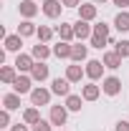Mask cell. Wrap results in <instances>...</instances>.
Listing matches in <instances>:
<instances>
[{
    "mask_svg": "<svg viewBox=\"0 0 129 131\" xmlns=\"http://www.w3.org/2000/svg\"><path fill=\"white\" fill-rule=\"evenodd\" d=\"M86 56H89V48H86V46H73V48H71V61H73V63H81V61H86Z\"/></svg>",
    "mask_w": 129,
    "mask_h": 131,
    "instance_id": "603a6c76",
    "label": "cell"
},
{
    "mask_svg": "<svg viewBox=\"0 0 129 131\" xmlns=\"http://www.w3.org/2000/svg\"><path fill=\"white\" fill-rule=\"evenodd\" d=\"M33 66H35V58H33V56H28V53H18V58H15V68L20 71V73L33 71Z\"/></svg>",
    "mask_w": 129,
    "mask_h": 131,
    "instance_id": "30bf717a",
    "label": "cell"
},
{
    "mask_svg": "<svg viewBox=\"0 0 129 131\" xmlns=\"http://www.w3.org/2000/svg\"><path fill=\"white\" fill-rule=\"evenodd\" d=\"M61 131H66V129H61Z\"/></svg>",
    "mask_w": 129,
    "mask_h": 131,
    "instance_id": "74e56055",
    "label": "cell"
},
{
    "mask_svg": "<svg viewBox=\"0 0 129 131\" xmlns=\"http://www.w3.org/2000/svg\"><path fill=\"white\" fill-rule=\"evenodd\" d=\"M20 46H23V35H8L5 38V50H10V53H20Z\"/></svg>",
    "mask_w": 129,
    "mask_h": 131,
    "instance_id": "ffe728a7",
    "label": "cell"
},
{
    "mask_svg": "<svg viewBox=\"0 0 129 131\" xmlns=\"http://www.w3.org/2000/svg\"><path fill=\"white\" fill-rule=\"evenodd\" d=\"M31 83H33L31 76H18L15 83H13V91H15V93H20V96H23V93H31V91H33Z\"/></svg>",
    "mask_w": 129,
    "mask_h": 131,
    "instance_id": "9c48e42d",
    "label": "cell"
},
{
    "mask_svg": "<svg viewBox=\"0 0 129 131\" xmlns=\"http://www.w3.org/2000/svg\"><path fill=\"white\" fill-rule=\"evenodd\" d=\"M94 35L109 38V25H106V23H96V25H94Z\"/></svg>",
    "mask_w": 129,
    "mask_h": 131,
    "instance_id": "f546056e",
    "label": "cell"
},
{
    "mask_svg": "<svg viewBox=\"0 0 129 131\" xmlns=\"http://www.w3.org/2000/svg\"><path fill=\"white\" fill-rule=\"evenodd\" d=\"M101 61H104V66H106V68L116 71V68L122 66V56H119L116 50H109V53H104V58H101Z\"/></svg>",
    "mask_w": 129,
    "mask_h": 131,
    "instance_id": "9a60e30c",
    "label": "cell"
},
{
    "mask_svg": "<svg viewBox=\"0 0 129 131\" xmlns=\"http://www.w3.org/2000/svg\"><path fill=\"white\" fill-rule=\"evenodd\" d=\"M104 68H106L104 61H96V58H94V61H86V76H89L91 81H99V78L104 76Z\"/></svg>",
    "mask_w": 129,
    "mask_h": 131,
    "instance_id": "277c9868",
    "label": "cell"
},
{
    "mask_svg": "<svg viewBox=\"0 0 129 131\" xmlns=\"http://www.w3.org/2000/svg\"><path fill=\"white\" fill-rule=\"evenodd\" d=\"M38 28H35V23L33 20H23L20 25H18V35H23V38H28V35H35Z\"/></svg>",
    "mask_w": 129,
    "mask_h": 131,
    "instance_id": "7402d4cb",
    "label": "cell"
},
{
    "mask_svg": "<svg viewBox=\"0 0 129 131\" xmlns=\"http://www.w3.org/2000/svg\"><path fill=\"white\" fill-rule=\"evenodd\" d=\"M84 76H86V68H81L79 63H73V66H68V68H66V78H68L71 83H79Z\"/></svg>",
    "mask_w": 129,
    "mask_h": 131,
    "instance_id": "7c38bea8",
    "label": "cell"
},
{
    "mask_svg": "<svg viewBox=\"0 0 129 131\" xmlns=\"http://www.w3.org/2000/svg\"><path fill=\"white\" fill-rule=\"evenodd\" d=\"M51 91H53L56 96H71V81H68V78H53Z\"/></svg>",
    "mask_w": 129,
    "mask_h": 131,
    "instance_id": "ba28073f",
    "label": "cell"
},
{
    "mask_svg": "<svg viewBox=\"0 0 129 131\" xmlns=\"http://www.w3.org/2000/svg\"><path fill=\"white\" fill-rule=\"evenodd\" d=\"M3 106L8 108V111H15V108H20V93H5L3 96Z\"/></svg>",
    "mask_w": 129,
    "mask_h": 131,
    "instance_id": "d6986e66",
    "label": "cell"
},
{
    "mask_svg": "<svg viewBox=\"0 0 129 131\" xmlns=\"http://www.w3.org/2000/svg\"><path fill=\"white\" fill-rule=\"evenodd\" d=\"M94 3H109V0H94Z\"/></svg>",
    "mask_w": 129,
    "mask_h": 131,
    "instance_id": "8d00e7d4",
    "label": "cell"
},
{
    "mask_svg": "<svg viewBox=\"0 0 129 131\" xmlns=\"http://www.w3.org/2000/svg\"><path fill=\"white\" fill-rule=\"evenodd\" d=\"M61 8H63V3H61V0H43V5H41L43 15H46V18H51V20L61 15Z\"/></svg>",
    "mask_w": 129,
    "mask_h": 131,
    "instance_id": "3957f363",
    "label": "cell"
},
{
    "mask_svg": "<svg viewBox=\"0 0 129 131\" xmlns=\"http://www.w3.org/2000/svg\"><path fill=\"white\" fill-rule=\"evenodd\" d=\"M38 43H48L51 38H53V28H48V25H38Z\"/></svg>",
    "mask_w": 129,
    "mask_h": 131,
    "instance_id": "4316f807",
    "label": "cell"
},
{
    "mask_svg": "<svg viewBox=\"0 0 129 131\" xmlns=\"http://www.w3.org/2000/svg\"><path fill=\"white\" fill-rule=\"evenodd\" d=\"M101 91H104L106 96H116V93L122 91V81H119L116 76H106V78H101Z\"/></svg>",
    "mask_w": 129,
    "mask_h": 131,
    "instance_id": "6da1fadb",
    "label": "cell"
},
{
    "mask_svg": "<svg viewBox=\"0 0 129 131\" xmlns=\"http://www.w3.org/2000/svg\"><path fill=\"white\" fill-rule=\"evenodd\" d=\"M63 3V8H79L81 5V0H61Z\"/></svg>",
    "mask_w": 129,
    "mask_h": 131,
    "instance_id": "d6a6232c",
    "label": "cell"
},
{
    "mask_svg": "<svg viewBox=\"0 0 129 131\" xmlns=\"http://www.w3.org/2000/svg\"><path fill=\"white\" fill-rule=\"evenodd\" d=\"M99 93H101V88H99L96 83H86V86L81 88V96H84V101H96Z\"/></svg>",
    "mask_w": 129,
    "mask_h": 131,
    "instance_id": "2e32d148",
    "label": "cell"
},
{
    "mask_svg": "<svg viewBox=\"0 0 129 131\" xmlns=\"http://www.w3.org/2000/svg\"><path fill=\"white\" fill-rule=\"evenodd\" d=\"M48 73H51V71H48V66H46V61H38V63L33 66V71H31V78L43 83L46 78H48Z\"/></svg>",
    "mask_w": 129,
    "mask_h": 131,
    "instance_id": "8fae6325",
    "label": "cell"
},
{
    "mask_svg": "<svg viewBox=\"0 0 129 131\" xmlns=\"http://www.w3.org/2000/svg\"><path fill=\"white\" fill-rule=\"evenodd\" d=\"M51 126H53L51 121H43V118H41V121H38V124H35V126H33L31 131H53Z\"/></svg>",
    "mask_w": 129,
    "mask_h": 131,
    "instance_id": "4dcf8cb0",
    "label": "cell"
},
{
    "mask_svg": "<svg viewBox=\"0 0 129 131\" xmlns=\"http://www.w3.org/2000/svg\"><path fill=\"white\" fill-rule=\"evenodd\" d=\"M114 28H116V30H122V33H127V30H129V13L122 10L119 15L114 18Z\"/></svg>",
    "mask_w": 129,
    "mask_h": 131,
    "instance_id": "cb8c5ba5",
    "label": "cell"
},
{
    "mask_svg": "<svg viewBox=\"0 0 129 131\" xmlns=\"http://www.w3.org/2000/svg\"><path fill=\"white\" fill-rule=\"evenodd\" d=\"M18 10H20V15H23V20H31V18L38 15V5L33 3V0H20V5H18Z\"/></svg>",
    "mask_w": 129,
    "mask_h": 131,
    "instance_id": "52a82bcc",
    "label": "cell"
},
{
    "mask_svg": "<svg viewBox=\"0 0 129 131\" xmlns=\"http://www.w3.org/2000/svg\"><path fill=\"white\" fill-rule=\"evenodd\" d=\"M71 43H66V40H58L56 46H53V56L56 58H71Z\"/></svg>",
    "mask_w": 129,
    "mask_h": 131,
    "instance_id": "44dd1931",
    "label": "cell"
},
{
    "mask_svg": "<svg viewBox=\"0 0 129 131\" xmlns=\"http://www.w3.org/2000/svg\"><path fill=\"white\" fill-rule=\"evenodd\" d=\"M51 93L53 91H48V88H33L31 91V101H33V106H48L51 103Z\"/></svg>",
    "mask_w": 129,
    "mask_h": 131,
    "instance_id": "7a4b0ae2",
    "label": "cell"
},
{
    "mask_svg": "<svg viewBox=\"0 0 129 131\" xmlns=\"http://www.w3.org/2000/svg\"><path fill=\"white\" fill-rule=\"evenodd\" d=\"M81 103H84V96H76V93L66 96V108L68 111H81Z\"/></svg>",
    "mask_w": 129,
    "mask_h": 131,
    "instance_id": "484cf974",
    "label": "cell"
},
{
    "mask_svg": "<svg viewBox=\"0 0 129 131\" xmlns=\"http://www.w3.org/2000/svg\"><path fill=\"white\" fill-rule=\"evenodd\" d=\"M79 18H81V20H89V23H91V20L96 18V5L81 3V5H79Z\"/></svg>",
    "mask_w": 129,
    "mask_h": 131,
    "instance_id": "e0dca14e",
    "label": "cell"
},
{
    "mask_svg": "<svg viewBox=\"0 0 129 131\" xmlns=\"http://www.w3.org/2000/svg\"><path fill=\"white\" fill-rule=\"evenodd\" d=\"M112 3H114V5H119V8H127V5H129V0H112Z\"/></svg>",
    "mask_w": 129,
    "mask_h": 131,
    "instance_id": "d590c367",
    "label": "cell"
},
{
    "mask_svg": "<svg viewBox=\"0 0 129 131\" xmlns=\"http://www.w3.org/2000/svg\"><path fill=\"white\" fill-rule=\"evenodd\" d=\"M73 33H76V38L79 40H86V38H91L94 35V25H89V20H76L73 23Z\"/></svg>",
    "mask_w": 129,
    "mask_h": 131,
    "instance_id": "8992f818",
    "label": "cell"
},
{
    "mask_svg": "<svg viewBox=\"0 0 129 131\" xmlns=\"http://www.w3.org/2000/svg\"><path fill=\"white\" fill-rule=\"evenodd\" d=\"M10 131H31V129H28L25 124H13V126H10Z\"/></svg>",
    "mask_w": 129,
    "mask_h": 131,
    "instance_id": "e575fe53",
    "label": "cell"
},
{
    "mask_svg": "<svg viewBox=\"0 0 129 131\" xmlns=\"http://www.w3.org/2000/svg\"><path fill=\"white\" fill-rule=\"evenodd\" d=\"M0 126H3V129H5V126H10V111H8V108H3V111H0Z\"/></svg>",
    "mask_w": 129,
    "mask_h": 131,
    "instance_id": "1f68e13d",
    "label": "cell"
},
{
    "mask_svg": "<svg viewBox=\"0 0 129 131\" xmlns=\"http://www.w3.org/2000/svg\"><path fill=\"white\" fill-rule=\"evenodd\" d=\"M15 78H18V68L15 66H3V68H0V81L3 83H10V86H13Z\"/></svg>",
    "mask_w": 129,
    "mask_h": 131,
    "instance_id": "5bb4252c",
    "label": "cell"
},
{
    "mask_svg": "<svg viewBox=\"0 0 129 131\" xmlns=\"http://www.w3.org/2000/svg\"><path fill=\"white\" fill-rule=\"evenodd\" d=\"M66 118H68V108H66V106H51V116H48V121L53 124V126H63Z\"/></svg>",
    "mask_w": 129,
    "mask_h": 131,
    "instance_id": "5b68a950",
    "label": "cell"
},
{
    "mask_svg": "<svg viewBox=\"0 0 129 131\" xmlns=\"http://www.w3.org/2000/svg\"><path fill=\"white\" fill-rule=\"evenodd\" d=\"M104 46H109V38H101V35H91V48H104Z\"/></svg>",
    "mask_w": 129,
    "mask_h": 131,
    "instance_id": "f1b7e54d",
    "label": "cell"
},
{
    "mask_svg": "<svg viewBox=\"0 0 129 131\" xmlns=\"http://www.w3.org/2000/svg\"><path fill=\"white\" fill-rule=\"evenodd\" d=\"M23 121H25L28 126H35V124L41 121V114H38V108H35V106L25 108V114H23Z\"/></svg>",
    "mask_w": 129,
    "mask_h": 131,
    "instance_id": "d4e9b609",
    "label": "cell"
},
{
    "mask_svg": "<svg viewBox=\"0 0 129 131\" xmlns=\"http://www.w3.org/2000/svg\"><path fill=\"white\" fill-rule=\"evenodd\" d=\"M114 50H116V53H119L122 58H129V40H119Z\"/></svg>",
    "mask_w": 129,
    "mask_h": 131,
    "instance_id": "83f0119b",
    "label": "cell"
},
{
    "mask_svg": "<svg viewBox=\"0 0 129 131\" xmlns=\"http://www.w3.org/2000/svg\"><path fill=\"white\" fill-rule=\"evenodd\" d=\"M56 33H58V38L66 40V43H71V40L76 38V33H73V25H71V23H61V25H56Z\"/></svg>",
    "mask_w": 129,
    "mask_h": 131,
    "instance_id": "4fadbf2b",
    "label": "cell"
},
{
    "mask_svg": "<svg viewBox=\"0 0 129 131\" xmlns=\"http://www.w3.org/2000/svg\"><path fill=\"white\" fill-rule=\"evenodd\" d=\"M114 131H129V121H119V124H116V129Z\"/></svg>",
    "mask_w": 129,
    "mask_h": 131,
    "instance_id": "836d02e7",
    "label": "cell"
},
{
    "mask_svg": "<svg viewBox=\"0 0 129 131\" xmlns=\"http://www.w3.org/2000/svg\"><path fill=\"white\" fill-rule=\"evenodd\" d=\"M51 53H53V48H48L46 43H38V46H33V50H31V56L35 61H46Z\"/></svg>",
    "mask_w": 129,
    "mask_h": 131,
    "instance_id": "ac0fdd59",
    "label": "cell"
}]
</instances>
